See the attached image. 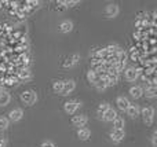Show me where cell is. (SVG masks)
<instances>
[{
  "instance_id": "8",
  "label": "cell",
  "mask_w": 157,
  "mask_h": 147,
  "mask_svg": "<svg viewBox=\"0 0 157 147\" xmlns=\"http://www.w3.org/2000/svg\"><path fill=\"white\" fill-rule=\"evenodd\" d=\"M78 61H80V55H77V54L72 55V57H69V58L65 59V62H63V68H71V66L76 65Z\"/></svg>"
},
{
  "instance_id": "2",
  "label": "cell",
  "mask_w": 157,
  "mask_h": 147,
  "mask_svg": "<svg viewBox=\"0 0 157 147\" xmlns=\"http://www.w3.org/2000/svg\"><path fill=\"white\" fill-rule=\"evenodd\" d=\"M142 116H144V121L146 125H152L153 123V116H155V109L152 106H147L142 110Z\"/></svg>"
},
{
  "instance_id": "7",
  "label": "cell",
  "mask_w": 157,
  "mask_h": 147,
  "mask_svg": "<svg viewBox=\"0 0 157 147\" xmlns=\"http://www.w3.org/2000/svg\"><path fill=\"white\" fill-rule=\"evenodd\" d=\"M87 121H88V118L86 117V116H75L73 120H72V123H73L75 127H86Z\"/></svg>"
},
{
  "instance_id": "14",
  "label": "cell",
  "mask_w": 157,
  "mask_h": 147,
  "mask_svg": "<svg viewBox=\"0 0 157 147\" xmlns=\"http://www.w3.org/2000/svg\"><path fill=\"white\" fill-rule=\"evenodd\" d=\"M116 117H117V113L114 112L113 109H110V107H109V109L106 110V113L103 114L102 118L105 121H114V118H116Z\"/></svg>"
},
{
  "instance_id": "12",
  "label": "cell",
  "mask_w": 157,
  "mask_h": 147,
  "mask_svg": "<svg viewBox=\"0 0 157 147\" xmlns=\"http://www.w3.org/2000/svg\"><path fill=\"white\" fill-rule=\"evenodd\" d=\"M145 95H146L147 98H155V96L157 95V87H156V84H147Z\"/></svg>"
},
{
  "instance_id": "5",
  "label": "cell",
  "mask_w": 157,
  "mask_h": 147,
  "mask_svg": "<svg viewBox=\"0 0 157 147\" xmlns=\"http://www.w3.org/2000/svg\"><path fill=\"white\" fill-rule=\"evenodd\" d=\"M78 106H80V102H76V101L66 102V103H65V112L69 113V114H73V113L78 109Z\"/></svg>"
},
{
  "instance_id": "23",
  "label": "cell",
  "mask_w": 157,
  "mask_h": 147,
  "mask_svg": "<svg viewBox=\"0 0 157 147\" xmlns=\"http://www.w3.org/2000/svg\"><path fill=\"white\" fill-rule=\"evenodd\" d=\"M52 90H54V92L61 94L63 90V81H55L54 85H52Z\"/></svg>"
},
{
  "instance_id": "10",
  "label": "cell",
  "mask_w": 157,
  "mask_h": 147,
  "mask_svg": "<svg viewBox=\"0 0 157 147\" xmlns=\"http://www.w3.org/2000/svg\"><path fill=\"white\" fill-rule=\"evenodd\" d=\"M117 14H119V6L117 4H108V7H106V15L116 17Z\"/></svg>"
},
{
  "instance_id": "24",
  "label": "cell",
  "mask_w": 157,
  "mask_h": 147,
  "mask_svg": "<svg viewBox=\"0 0 157 147\" xmlns=\"http://www.w3.org/2000/svg\"><path fill=\"white\" fill-rule=\"evenodd\" d=\"M94 85L97 87V90H98V91H103V90H106V88H108V85L105 84V81H103V80H101V79L98 80V81L95 83Z\"/></svg>"
},
{
  "instance_id": "17",
  "label": "cell",
  "mask_w": 157,
  "mask_h": 147,
  "mask_svg": "<svg viewBox=\"0 0 157 147\" xmlns=\"http://www.w3.org/2000/svg\"><path fill=\"white\" fill-rule=\"evenodd\" d=\"M72 28H73V24H72L71 21H65L59 25V30L62 33H69L72 30Z\"/></svg>"
},
{
  "instance_id": "29",
  "label": "cell",
  "mask_w": 157,
  "mask_h": 147,
  "mask_svg": "<svg viewBox=\"0 0 157 147\" xmlns=\"http://www.w3.org/2000/svg\"><path fill=\"white\" fill-rule=\"evenodd\" d=\"M4 145H6V140L3 138H0V147H4Z\"/></svg>"
},
{
  "instance_id": "25",
  "label": "cell",
  "mask_w": 157,
  "mask_h": 147,
  "mask_svg": "<svg viewBox=\"0 0 157 147\" xmlns=\"http://www.w3.org/2000/svg\"><path fill=\"white\" fill-rule=\"evenodd\" d=\"M8 127V120L7 118H0V131H4Z\"/></svg>"
},
{
  "instance_id": "15",
  "label": "cell",
  "mask_w": 157,
  "mask_h": 147,
  "mask_svg": "<svg viewBox=\"0 0 157 147\" xmlns=\"http://www.w3.org/2000/svg\"><path fill=\"white\" fill-rule=\"evenodd\" d=\"M130 94H131V96L132 98H135V99H138V98H141L142 95H144V90H142V87H132L130 90Z\"/></svg>"
},
{
  "instance_id": "16",
  "label": "cell",
  "mask_w": 157,
  "mask_h": 147,
  "mask_svg": "<svg viewBox=\"0 0 157 147\" xmlns=\"http://www.w3.org/2000/svg\"><path fill=\"white\" fill-rule=\"evenodd\" d=\"M125 112H127V114L130 116V117H136V116L139 114V107L136 106V105H130Z\"/></svg>"
},
{
  "instance_id": "27",
  "label": "cell",
  "mask_w": 157,
  "mask_h": 147,
  "mask_svg": "<svg viewBox=\"0 0 157 147\" xmlns=\"http://www.w3.org/2000/svg\"><path fill=\"white\" fill-rule=\"evenodd\" d=\"M156 139H157V132H153V136H152V145H153V147H156Z\"/></svg>"
},
{
  "instance_id": "20",
  "label": "cell",
  "mask_w": 157,
  "mask_h": 147,
  "mask_svg": "<svg viewBox=\"0 0 157 147\" xmlns=\"http://www.w3.org/2000/svg\"><path fill=\"white\" fill-rule=\"evenodd\" d=\"M113 127L114 129H124V120L121 117H116L113 121Z\"/></svg>"
},
{
  "instance_id": "9",
  "label": "cell",
  "mask_w": 157,
  "mask_h": 147,
  "mask_svg": "<svg viewBox=\"0 0 157 147\" xmlns=\"http://www.w3.org/2000/svg\"><path fill=\"white\" fill-rule=\"evenodd\" d=\"M8 116H10L8 118H10L11 121H19L22 118V116H24V113H22L21 109H14V110H11Z\"/></svg>"
},
{
  "instance_id": "18",
  "label": "cell",
  "mask_w": 157,
  "mask_h": 147,
  "mask_svg": "<svg viewBox=\"0 0 157 147\" xmlns=\"http://www.w3.org/2000/svg\"><path fill=\"white\" fill-rule=\"evenodd\" d=\"M77 136L80 138L81 140H87V139H90V136H91V132H90L87 128H80L77 132Z\"/></svg>"
},
{
  "instance_id": "11",
  "label": "cell",
  "mask_w": 157,
  "mask_h": 147,
  "mask_svg": "<svg viewBox=\"0 0 157 147\" xmlns=\"http://www.w3.org/2000/svg\"><path fill=\"white\" fill-rule=\"evenodd\" d=\"M130 101H128L127 98H124V96H120L119 99H117V107H119L120 110H127V107L130 106Z\"/></svg>"
},
{
  "instance_id": "4",
  "label": "cell",
  "mask_w": 157,
  "mask_h": 147,
  "mask_svg": "<svg viewBox=\"0 0 157 147\" xmlns=\"http://www.w3.org/2000/svg\"><path fill=\"white\" fill-rule=\"evenodd\" d=\"M75 87H76V84H75L73 80L63 81V90H62V92H61V95H68V94H71L72 91L75 90Z\"/></svg>"
},
{
  "instance_id": "6",
  "label": "cell",
  "mask_w": 157,
  "mask_h": 147,
  "mask_svg": "<svg viewBox=\"0 0 157 147\" xmlns=\"http://www.w3.org/2000/svg\"><path fill=\"white\" fill-rule=\"evenodd\" d=\"M138 70H136L135 68H128L127 70H125V79L128 80V81H135L136 79H138Z\"/></svg>"
},
{
  "instance_id": "19",
  "label": "cell",
  "mask_w": 157,
  "mask_h": 147,
  "mask_svg": "<svg viewBox=\"0 0 157 147\" xmlns=\"http://www.w3.org/2000/svg\"><path fill=\"white\" fill-rule=\"evenodd\" d=\"M32 77V73L29 72V69H21L18 72V79L21 80H29Z\"/></svg>"
},
{
  "instance_id": "22",
  "label": "cell",
  "mask_w": 157,
  "mask_h": 147,
  "mask_svg": "<svg viewBox=\"0 0 157 147\" xmlns=\"http://www.w3.org/2000/svg\"><path fill=\"white\" fill-rule=\"evenodd\" d=\"M87 79H88V81L90 83H92V84H95V83L99 80V76H98L97 73H94L92 70H90L88 72V74H87Z\"/></svg>"
},
{
  "instance_id": "21",
  "label": "cell",
  "mask_w": 157,
  "mask_h": 147,
  "mask_svg": "<svg viewBox=\"0 0 157 147\" xmlns=\"http://www.w3.org/2000/svg\"><path fill=\"white\" fill-rule=\"evenodd\" d=\"M108 109H109V105L108 103H105V102H103V103H101L99 107H98V117L102 118L103 114L106 113V110H108Z\"/></svg>"
},
{
  "instance_id": "26",
  "label": "cell",
  "mask_w": 157,
  "mask_h": 147,
  "mask_svg": "<svg viewBox=\"0 0 157 147\" xmlns=\"http://www.w3.org/2000/svg\"><path fill=\"white\" fill-rule=\"evenodd\" d=\"M77 0H62V4H65L66 7H72L73 4H77Z\"/></svg>"
},
{
  "instance_id": "28",
  "label": "cell",
  "mask_w": 157,
  "mask_h": 147,
  "mask_svg": "<svg viewBox=\"0 0 157 147\" xmlns=\"http://www.w3.org/2000/svg\"><path fill=\"white\" fill-rule=\"evenodd\" d=\"M41 147H55V146L52 142H44L43 145H41Z\"/></svg>"
},
{
  "instance_id": "3",
  "label": "cell",
  "mask_w": 157,
  "mask_h": 147,
  "mask_svg": "<svg viewBox=\"0 0 157 147\" xmlns=\"http://www.w3.org/2000/svg\"><path fill=\"white\" fill-rule=\"evenodd\" d=\"M124 129H113V131L110 132V138H112V140L113 142H116V143H119V142H121L123 139H124Z\"/></svg>"
},
{
  "instance_id": "1",
  "label": "cell",
  "mask_w": 157,
  "mask_h": 147,
  "mask_svg": "<svg viewBox=\"0 0 157 147\" xmlns=\"http://www.w3.org/2000/svg\"><path fill=\"white\" fill-rule=\"evenodd\" d=\"M21 99L22 102H25L26 105H33L36 103V101H37V95H36V92H33V91H24V92L21 94Z\"/></svg>"
},
{
  "instance_id": "13",
  "label": "cell",
  "mask_w": 157,
  "mask_h": 147,
  "mask_svg": "<svg viewBox=\"0 0 157 147\" xmlns=\"http://www.w3.org/2000/svg\"><path fill=\"white\" fill-rule=\"evenodd\" d=\"M11 101V96L8 92H6V91H2L0 92V106H6V105H8Z\"/></svg>"
}]
</instances>
